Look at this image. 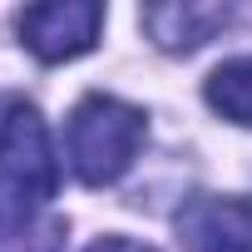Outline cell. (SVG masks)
<instances>
[{
    "mask_svg": "<svg viewBox=\"0 0 252 252\" xmlns=\"http://www.w3.org/2000/svg\"><path fill=\"white\" fill-rule=\"evenodd\" d=\"M144 114L134 104H124L114 94H89L74 104L69 124H64V154L79 183L89 188H109L134 168L139 149H144Z\"/></svg>",
    "mask_w": 252,
    "mask_h": 252,
    "instance_id": "1",
    "label": "cell"
},
{
    "mask_svg": "<svg viewBox=\"0 0 252 252\" xmlns=\"http://www.w3.org/2000/svg\"><path fill=\"white\" fill-rule=\"evenodd\" d=\"M0 188L10 193V203L30 218L45 213V203L60 188V168H55V149H50V129L35 104H0Z\"/></svg>",
    "mask_w": 252,
    "mask_h": 252,
    "instance_id": "2",
    "label": "cell"
},
{
    "mask_svg": "<svg viewBox=\"0 0 252 252\" xmlns=\"http://www.w3.org/2000/svg\"><path fill=\"white\" fill-rule=\"evenodd\" d=\"M99 25H104V5H94V0H50V5L20 10V45L35 60L60 64L94 50Z\"/></svg>",
    "mask_w": 252,
    "mask_h": 252,
    "instance_id": "3",
    "label": "cell"
},
{
    "mask_svg": "<svg viewBox=\"0 0 252 252\" xmlns=\"http://www.w3.org/2000/svg\"><path fill=\"white\" fill-rule=\"evenodd\" d=\"M183 252H252V198L193 193L173 213Z\"/></svg>",
    "mask_w": 252,
    "mask_h": 252,
    "instance_id": "4",
    "label": "cell"
},
{
    "mask_svg": "<svg viewBox=\"0 0 252 252\" xmlns=\"http://www.w3.org/2000/svg\"><path fill=\"white\" fill-rule=\"evenodd\" d=\"M227 20H232V5H218V0H183V5L173 0V5H144L139 10L144 35L168 55H188V50L208 45Z\"/></svg>",
    "mask_w": 252,
    "mask_h": 252,
    "instance_id": "5",
    "label": "cell"
},
{
    "mask_svg": "<svg viewBox=\"0 0 252 252\" xmlns=\"http://www.w3.org/2000/svg\"><path fill=\"white\" fill-rule=\"evenodd\" d=\"M203 94H208V104H213L222 119H232V124H242V129H252V55L218 64V69L208 74Z\"/></svg>",
    "mask_w": 252,
    "mask_h": 252,
    "instance_id": "6",
    "label": "cell"
},
{
    "mask_svg": "<svg viewBox=\"0 0 252 252\" xmlns=\"http://www.w3.org/2000/svg\"><path fill=\"white\" fill-rule=\"evenodd\" d=\"M64 227L55 218H30L0 188V252H60Z\"/></svg>",
    "mask_w": 252,
    "mask_h": 252,
    "instance_id": "7",
    "label": "cell"
},
{
    "mask_svg": "<svg viewBox=\"0 0 252 252\" xmlns=\"http://www.w3.org/2000/svg\"><path fill=\"white\" fill-rule=\"evenodd\" d=\"M84 252H158V247L134 242V237H99V242H94V247H84Z\"/></svg>",
    "mask_w": 252,
    "mask_h": 252,
    "instance_id": "8",
    "label": "cell"
}]
</instances>
